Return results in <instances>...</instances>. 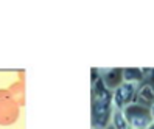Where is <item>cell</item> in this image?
<instances>
[{
	"instance_id": "obj_7",
	"label": "cell",
	"mask_w": 154,
	"mask_h": 129,
	"mask_svg": "<svg viewBox=\"0 0 154 129\" xmlns=\"http://www.w3.org/2000/svg\"><path fill=\"white\" fill-rule=\"evenodd\" d=\"M23 75H25V73L20 72V79L6 89L8 92H10L11 98L16 101L17 104H19V107H22L25 104V76Z\"/></svg>"
},
{
	"instance_id": "obj_9",
	"label": "cell",
	"mask_w": 154,
	"mask_h": 129,
	"mask_svg": "<svg viewBox=\"0 0 154 129\" xmlns=\"http://www.w3.org/2000/svg\"><path fill=\"white\" fill-rule=\"evenodd\" d=\"M111 123H112L114 129H129V124H128V121H126V118H125L123 110H119V109L112 110Z\"/></svg>"
},
{
	"instance_id": "obj_2",
	"label": "cell",
	"mask_w": 154,
	"mask_h": 129,
	"mask_svg": "<svg viewBox=\"0 0 154 129\" xmlns=\"http://www.w3.org/2000/svg\"><path fill=\"white\" fill-rule=\"evenodd\" d=\"M125 118L128 121L129 127L132 129H146L149 123H152V118L149 114V107L142 106L137 103H132L123 109Z\"/></svg>"
},
{
	"instance_id": "obj_6",
	"label": "cell",
	"mask_w": 154,
	"mask_h": 129,
	"mask_svg": "<svg viewBox=\"0 0 154 129\" xmlns=\"http://www.w3.org/2000/svg\"><path fill=\"white\" fill-rule=\"evenodd\" d=\"M98 72H100L101 79L104 81L106 87L111 89V90L115 89V87H119L123 82L122 81V70H119V69H104V70L98 69Z\"/></svg>"
},
{
	"instance_id": "obj_4",
	"label": "cell",
	"mask_w": 154,
	"mask_h": 129,
	"mask_svg": "<svg viewBox=\"0 0 154 129\" xmlns=\"http://www.w3.org/2000/svg\"><path fill=\"white\" fill-rule=\"evenodd\" d=\"M137 87H139V84H132V82H122L119 87H115L112 90V106H114V109L123 110L126 106L132 104Z\"/></svg>"
},
{
	"instance_id": "obj_11",
	"label": "cell",
	"mask_w": 154,
	"mask_h": 129,
	"mask_svg": "<svg viewBox=\"0 0 154 129\" xmlns=\"http://www.w3.org/2000/svg\"><path fill=\"white\" fill-rule=\"evenodd\" d=\"M146 129H154V121H152V123H149V124L146 126Z\"/></svg>"
},
{
	"instance_id": "obj_5",
	"label": "cell",
	"mask_w": 154,
	"mask_h": 129,
	"mask_svg": "<svg viewBox=\"0 0 154 129\" xmlns=\"http://www.w3.org/2000/svg\"><path fill=\"white\" fill-rule=\"evenodd\" d=\"M134 103L142 104V106H151L154 103V86L148 84V82H143L137 87V92H135V98Z\"/></svg>"
},
{
	"instance_id": "obj_12",
	"label": "cell",
	"mask_w": 154,
	"mask_h": 129,
	"mask_svg": "<svg viewBox=\"0 0 154 129\" xmlns=\"http://www.w3.org/2000/svg\"><path fill=\"white\" fill-rule=\"evenodd\" d=\"M129 129H132V127H129Z\"/></svg>"
},
{
	"instance_id": "obj_1",
	"label": "cell",
	"mask_w": 154,
	"mask_h": 129,
	"mask_svg": "<svg viewBox=\"0 0 154 129\" xmlns=\"http://www.w3.org/2000/svg\"><path fill=\"white\" fill-rule=\"evenodd\" d=\"M112 110V90L100 76L92 84V129H107Z\"/></svg>"
},
{
	"instance_id": "obj_10",
	"label": "cell",
	"mask_w": 154,
	"mask_h": 129,
	"mask_svg": "<svg viewBox=\"0 0 154 129\" xmlns=\"http://www.w3.org/2000/svg\"><path fill=\"white\" fill-rule=\"evenodd\" d=\"M149 114H151V118H152V121H154V103L149 106Z\"/></svg>"
},
{
	"instance_id": "obj_8",
	"label": "cell",
	"mask_w": 154,
	"mask_h": 129,
	"mask_svg": "<svg viewBox=\"0 0 154 129\" xmlns=\"http://www.w3.org/2000/svg\"><path fill=\"white\" fill-rule=\"evenodd\" d=\"M143 73L140 67H126L122 70V81L123 82H132V84H140L143 81Z\"/></svg>"
},
{
	"instance_id": "obj_3",
	"label": "cell",
	"mask_w": 154,
	"mask_h": 129,
	"mask_svg": "<svg viewBox=\"0 0 154 129\" xmlns=\"http://www.w3.org/2000/svg\"><path fill=\"white\" fill-rule=\"evenodd\" d=\"M20 115V107L6 89H0V126H11Z\"/></svg>"
}]
</instances>
